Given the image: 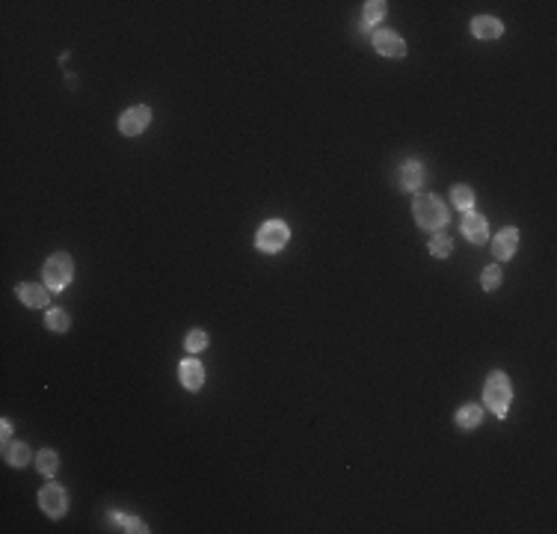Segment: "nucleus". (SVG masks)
<instances>
[{
	"label": "nucleus",
	"instance_id": "obj_11",
	"mask_svg": "<svg viewBox=\"0 0 557 534\" xmlns=\"http://www.w3.org/2000/svg\"><path fill=\"white\" fill-rule=\"evenodd\" d=\"M178 377H181L184 389L196 392V389H202V386H205V368H202L199 359H184V363L178 365Z\"/></svg>",
	"mask_w": 557,
	"mask_h": 534
},
{
	"label": "nucleus",
	"instance_id": "obj_4",
	"mask_svg": "<svg viewBox=\"0 0 557 534\" xmlns=\"http://www.w3.org/2000/svg\"><path fill=\"white\" fill-rule=\"evenodd\" d=\"M288 237H290V229L282 220H267L255 235V247L261 252H278V249H285Z\"/></svg>",
	"mask_w": 557,
	"mask_h": 534
},
{
	"label": "nucleus",
	"instance_id": "obj_10",
	"mask_svg": "<svg viewBox=\"0 0 557 534\" xmlns=\"http://www.w3.org/2000/svg\"><path fill=\"white\" fill-rule=\"evenodd\" d=\"M462 235H466L471 244H486V240H489V226H486L483 214H477V211L462 214Z\"/></svg>",
	"mask_w": 557,
	"mask_h": 534
},
{
	"label": "nucleus",
	"instance_id": "obj_15",
	"mask_svg": "<svg viewBox=\"0 0 557 534\" xmlns=\"http://www.w3.org/2000/svg\"><path fill=\"white\" fill-rule=\"evenodd\" d=\"M36 466H39V472H42L45 478H54L57 469H60V454L54 448H42L36 454Z\"/></svg>",
	"mask_w": 557,
	"mask_h": 534
},
{
	"label": "nucleus",
	"instance_id": "obj_2",
	"mask_svg": "<svg viewBox=\"0 0 557 534\" xmlns=\"http://www.w3.org/2000/svg\"><path fill=\"white\" fill-rule=\"evenodd\" d=\"M412 214H415V223L421 226V229L439 232L448 226V208L439 196H415Z\"/></svg>",
	"mask_w": 557,
	"mask_h": 534
},
{
	"label": "nucleus",
	"instance_id": "obj_24",
	"mask_svg": "<svg viewBox=\"0 0 557 534\" xmlns=\"http://www.w3.org/2000/svg\"><path fill=\"white\" fill-rule=\"evenodd\" d=\"M0 431H4V434H0V436H4V445H9V436H12V424L4 419V422H0Z\"/></svg>",
	"mask_w": 557,
	"mask_h": 534
},
{
	"label": "nucleus",
	"instance_id": "obj_14",
	"mask_svg": "<svg viewBox=\"0 0 557 534\" xmlns=\"http://www.w3.org/2000/svg\"><path fill=\"white\" fill-rule=\"evenodd\" d=\"M481 419H483V410L477 404H462L457 410V427H462V431H474L481 424Z\"/></svg>",
	"mask_w": 557,
	"mask_h": 534
},
{
	"label": "nucleus",
	"instance_id": "obj_12",
	"mask_svg": "<svg viewBox=\"0 0 557 534\" xmlns=\"http://www.w3.org/2000/svg\"><path fill=\"white\" fill-rule=\"evenodd\" d=\"M471 33L477 39H498L504 33V24L498 18H492V15H477L471 21Z\"/></svg>",
	"mask_w": 557,
	"mask_h": 534
},
{
	"label": "nucleus",
	"instance_id": "obj_13",
	"mask_svg": "<svg viewBox=\"0 0 557 534\" xmlns=\"http://www.w3.org/2000/svg\"><path fill=\"white\" fill-rule=\"evenodd\" d=\"M401 176V187L403 190H418L421 181H424V167L418 164V160H406L403 169L397 172Z\"/></svg>",
	"mask_w": 557,
	"mask_h": 534
},
{
	"label": "nucleus",
	"instance_id": "obj_21",
	"mask_svg": "<svg viewBox=\"0 0 557 534\" xmlns=\"http://www.w3.org/2000/svg\"><path fill=\"white\" fill-rule=\"evenodd\" d=\"M184 344H187V351H190V353L205 351V347H208V332H205V330H190V332H187V339H184Z\"/></svg>",
	"mask_w": 557,
	"mask_h": 534
},
{
	"label": "nucleus",
	"instance_id": "obj_9",
	"mask_svg": "<svg viewBox=\"0 0 557 534\" xmlns=\"http://www.w3.org/2000/svg\"><path fill=\"white\" fill-rule=\"evenodd\" d=\"M18 300L24 306H30V309H45V306L51 303V288L48 285H36V282H21L15 288Z\"/></svg>",
	"mask_w": 557,
	"mask_h": 534
},
{
	"label": "nucleus",
	"instance_id": "obj_17",
	"mask_svg": "<svg viewBox=\"0 0 557 534\" xmlns=\"http://www.w3.org/2000/svg\"><path fill=\"white\" fill-rule=\"evenodd\" d=\"M30 457H33V451H30V445L27 443H15V445H6V463L9 466H27L30 463Z\"/></svg>",
	"mask_w": 557,
	"mask_h": 534
},
{
	"label": "nucleus",
	"instance_id": "obj_1",
	"mask_svg": "<svg viewBox=\"0 0 557 534\" xmlns=\"http://www.w3.org/2000/svg\"><path fill=\"white\" fill-rule=\"evenodd\" d=\"M510 400H513L510 377L504 371H492L486 377V386H483V404H486V410H492L498 419H504V416H507V410H510Z\"/></svg>",
	"mask_w": 557,
	"mask_h": 534
},
{
	"label": "nucleus",
	"instance_id": "obj_22",
	"mask_svg": "<svg viewBox=\"0 0 557 534\" xmlns=\"http://www.w3.org/2000/svg\"><path fill=\"white\" fill-rule=\"evenodd\" d=\"M501 267L498 264H489L486 271H483V276H481V285H483V291H495L498 285H501Z\"/></svg>",
	"mask_w": 557,
	"mask_h": 534
},
{
	"label": "nucleus",
	"instance_id": "obj_18",
	"mask_svg": "<svg viewBox=\"0 0 557 534\" xmlns=\"http://www.w3.org/2000/svg\"><path fill=\"white\" fill-rule=\"evenodd\" d=\"M450 202H454L462 214H466V211L474 208V190H471L469 184H457L454 190H450Z\"/></svg>",
	"mask_w": 557,
	"mask_h": 534
},
{
	"label": "nucleus",
	"instance_id": "obj_6",
	"mask_svg": "<svg viewBox=\"0 0 557 534\" xmlns=\"http://www.w3.org/2000/svg\"><path fill=\"white\" fill-rule=\"evenodd\" d=\"M152 125V110L145 104H134L128 107V110L119 116V131L125 134V137H140V134Z\"/></svg>",
	"mask_w": 557,
	"mask_h": 534
},
{
	"label": "nucleus",
	"instance_id": "obj_19",
	"mask_svg": "<svg viewBox=\"0 0 557 534\" xmlns=\"http://www.w3.org/2000/svg\"><path fill=\"white\" fill-rule=\"evenodd\" d=\"M450 252H454V240H450L445 232H436L433 240H430V256L433 259H448Z\"/></svg>",
	"mask_w": 557,
	"mask_h": 534
},
{
	"label": "nucleus",
	"instance_id": "obj_23",
	"mask_svg": "<svg viewBox=\"0 0 557 534\" xmlns=\"http://www.w3.org/2000/svg\"><path fill=\"white\" fill-rule=\"evenodd\" d=\"M110 519H113V523H119V526H125V531H140V534H145V531H149V528H145V523H142V519H137V516L110 514Z\"/></svg>",
	"mask_w": 557,
	"mask_h": 534
},
{
	"label": "nucleus",
	"instance_id": "obj_3",
	"mask_svg": "<svg viewBox=\"0 0 557 534\" xmlns=\"http://www.w3.org/2000/svg\"><path fill=\"white\" fill-rule=\"evenodd\" d=\"M74 279V261L69 252H54L48 261H45V285L51 291H65Z\"/></svg>",
	"mask_w": 557,
	"mask_h": 534
},
{
	"label": "nucleus",
	"instance_id": "obj_5",
	"mask_svg": "<svg viewBox=\"0 0 557 534\" xmlns=\"http://www.w3.org/2000/svg\"><path fill=\"white\" fill-rule=\"evenodd\" d=\"M39 504H42V511L51 519H60L69 511V493H65V487H60L57 481H51V484L39 490Z\"/></svg>",
	"mask_w": 557,
	"mask_h": 534
},
{
	"label": "nucleus",
	"instance_id": "obj_20",
	"mask_svg": "<svg viewBox=\"0 0 557 534\" xmlns=\"http://www.w3.org/2000/svg\"><path fill=\"white\" fill-rule=\"evenodd\" d=\"M45 327L51 330V332H65L72 327V318L65 315L62 309H48V315H45Z\"/></svg>",
	"mask_w": 557,
	"mask_h": 534
},
{
	"label": "nucleus",
	"instance_id": "obj_7",
	"mask_svg": "<svg viewBox=\"0 0 557 534\" xmlns=\"http://www.w3.org/2000/svg\"><path fill=\"white\" fill-rule=\"evenodd\" d=\"M516 249H519V229L516 226H504V229L492 237V252L498 261H507L516 256Z\"/></svg>",
	"mask_w": 557,
	"mask_h": 534
},
{
	"label": "nucleus",
	"instance_id": "obj_16",
	"mask_svg": "<svg viewBox=\"0 0 557 534\" xmlns=\"http://www.w3.org/2000/svg\"><path fill=\"white\" fill-rule=\"evenodd\" d=\"M386 18V4L382 0H368L365 4V12H362V27L365 30H370L377 21H382Z\"/></svg>",
	"mask_w": 557,
	"mask_h": 534
},
{
	"label": "nucleus",
	"instance_id": "obj_8",
	"mask_svg": "<svg viewBox=\"0 0 557 534\" xmlns=\"http://www.w3.org/2000/svg\"><path fill=\"white\" fill-rule=\"evenodd\" d=\"M374 48H377V53H382V57H406V42L401 36H397L394 30H380V33H374Z\"/></svg>",
	"mask_w": 557,
	"mask_h": 534
}]
</instances>
